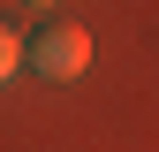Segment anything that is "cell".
I'll use <instances>...</instances> for the list:
<instances>
[{
  "instance_id": "obj_3",
  "label": "cell",
  "mask_w": 159,
  "mask_h": 152,
  "mask_svg": "<svg viewBox=\"0 0 159 152\" xmlns=\"http://www.w3.org/2000/svg\"><path fill=\"white\" fill-rule=\"evenodd\" d=\"M30 8H53V0H30Z\"/></svg>"
},
{
  "instance_id": "obj_2",
  "label": "cell",
  "mask_w": 159,
  "mask_h": 152,
  "mask_svg": "<svg viewBox=\"0 0 159 152\" xmlns=\"http://www.w3.org/2000/svg\"><path fill=\"white\" fill-rule=\"evenodd\" d=\"M15 61H23V38H15L8 23H0V84H8V76H15Z\"/></svg>"
},
{
  "instance_id": "obj_1",
  "label": "cell",
  "mask_w": 159,
  "mask_h": 152,
  "mask_svg": "<svg viewBox=\"0 0 159 152\" xmlns=\"http://www.w3.org/2000/svg\"><path fill=\"white\" fill-rule=\"evenodd\" d=\"M23 61L46 84H76L91 69V38H84V23H38V38H23Z\"/></svg>"
}]
</instances>
